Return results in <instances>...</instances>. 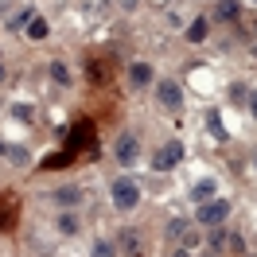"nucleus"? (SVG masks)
Returning <instances> with one entry per match:
<instances>
[{"mask_svg":"<svg viewBox=\"0 0 257 257\" xmlns=\"http://www.w3.org/2000/svg\"><path fill=\"white\" fill-rule=\"evenodd\" d=\"M152 78H156V70H152V63H133V66H128V82H133L137 90H145V86H152Z\"/></svg>","mask_w":257,"mask_h":257,"instance_id":"6","label":"nucleus"},{"mask_svg":"<svg viewBox=\"0 0 257 257\" xmlns=\"http://www.w3.org/2000/svg\"><path fill=\"white\" fill-rule=\"evenodd\" d=\"M214 191H218V183H214V179H199L187 195H191L195 207H203V203H210V199H214Z\"/></svg>","mask_w":257,"mask_h":257,"instance_id":"8","label":"nucleus"},{"mask_svg":"<svg viewBox=\"0 0 257 257\" xmlns=\"http://www.w3.org/2000/svg\"><path fill=\"white\" fill-rule=\"evenodd\" d=\"M121 249L128 257H148L145 253V238H141V230H121Z\"/></svg>","mask_w":257,"mask_h":257,"instance_id":"7","label":"nucleus"},{"mask_svg":"<svg viewBox=\"0 0 257 257\" xmlns=\"http://www.w3.org/2000/svg\"><path fill=\"white\" fill-rule=\"evenodd\" d=\"M230 97H234V101H241V97H249V94H245V86H241V82H234V86H230Z\"/></svg>","mask_w":257,"mask_h":257,"instance_id":"21","label":"nucleus"},{"mask_svg":"<svg viewBox=\"0 0 257 257\" xmlns=\"http://www.w3.org/2000/svg\"><path fill=\"white\" fill-rule=\"evenodd\" d=\"M51 199H55L63 210H70V207H78V203H82V187H55Z\"/></svg>","mask_w":257,"mask_h":257,"instance_id":"9","label":"nucleus"},{"mask_svg":"<svg viewBox=\"0 0 257 257\" xmlns=\"http://www.w3.org/2000/svg\"><path fill=\"white\" fill-rule=\"evenodd\" d=\"M207 128H210V137H214V141H226V128H222V117H218V109H210V113H207Z\"/></svg>","mask_w":257,"mask_h":257,"instance_id":"16","label":"nucleus"},{"mask_svg":"<svg viewBox=\"0 0 257 257\" xmlns=\"http://www.w3.org/2000/svg\"><path fill=\"white\" fill-rule=\"evenodd\" d=\"M20 117V121H32V109H28V105H16V109H12Z\"/></svg>","mask_w":257,"mask_h":257,"instance_id":"22","label":"nucleus"},{"mask_svg":"<svg viewBox=\"0 0 257 257\" xmlns=\"http://www.w3.org/2000/svg\"><path fill=\"white\" fill-rule=\"evenodd\" d=\"M164 234H168V241H179V238H187V234H191V222H187V218H172Z\"/></svg>","mask_w":257,"mask_h":257,"instance_id":"13","label":"nucleus"},{"mask_svg":"<svg viewBox=\"0 0 257 257\" xmlns=\"http://www.w3.org/2000/svg\"><path fill=\"white\" fill-rule=\"evenodd\" d=\"M47 74L55 86H70V66L63 63V59H55V63H47Z\"/></svg>","mask_w":257,"mask_h":257,"instance_id":"10","label":"nucleus"},{"mask_svg":"<svg viewBox=\"0 0 257 257\" xmlns=\"http://www.w3.org/2000/svg\"><path fill=\"white\" fill-rule=\"evenodd\" d=\"M249 113H253V121H257V94H249Z\"/></svg>","mask_w":257,"mask_h":257,"instance_id":"23","label":"nucleus"},{"mask_svg":"<svg viewBox=\"0 0 257 257\" xmlns=\"http://www.w3.org/2000/svg\"><path fill=\"white\" fill-rule=\"evenodd\" d=\"M226 238H230V234H226L222 226H210V234H207V245H210V253L226 249Z\"/></svg>","mask_w":257,"mask_h":257,"instance_id":"15","label":"nucleus"},{"mask_svg":"<svg viewBox=\"0 0 257 257\" xmlns=\"http://www.w3.org/2000/svg\"><path fill=\"white\" fill-rule=\"evenodd\" d=\"M226 214H230V203H226V199H210V203H203V207L195 210V222L210 230V226H222Z\"/></svg>","mask_w":257,"mask_h":257,"instance_id":"2","label":"nucleus"},{"mask_svg":"<svg viewBox=\"0 0 257 257\" xmlns=\"http://www.w3.org/2000/svg\"><path fill=\"white\" fill-rule=\"evenodd\" d=\"M113 156H117V164L133 168L137 156H141V137H137V133H121V137H117V145H113Z\"/></svg>","mask_w":257,"mask_h":257,"instance_id":"3","label":"nucleus"},{"mask_svg":"<svg viewBox=\"0 0 257 257\" xmlns=\"http://www.w3.org/2000/svg\"><path fill=\"white\" fill-rule=\"evenodd\" d=\"M24 35L35 39V43H39V39H47V20H43V16H32V20H28V28H24Z\"/></svg>","mask_w":257,"mask_h":257,"instance_id":"12","label":"nucleus"},{"mask_svg":"<svg viewBox=\"0 0 257 257\" xmlns=\"http://www.w3.org/2000/svg\"><path fill=\"white\" fill-rule=\"evenodd\" d=\"M121 4H125V8H133V4H137V0H121Z\"/></svg>","mask_w":257,"mask_h":257,"instance_id":"25","label":"nucleus"},{"mask_svg":"<svg viewBox=\"0 0 257 257\" xmlns=\"http://www.w3.org/2000/svg\"><path fill=\"white\" fill-rule=\"evenodd\" d=\"M226 245H230V253H245V238H241V234H230Z\"/></svg>","mask_w":257,"mask_h":257,"instance_id":"20","label":"nucleus"},{"mask_svg":"<svg viewBox=\"0 0 257 257\" xmlns=\"http://www.w3.org/2000/svg\"><path fill=\"white\" fill-rule=\"evenodd\" d=\"M203 257H218V253H203Z\"/></svg>","mask_w":257,"mask_h":257,"instance_id":"26","label":"nucleus"},{"mask_svg":"<svg viewBox=\"0 0 257 257\" xmlns=\"http://www.w3.org/2000/svg\"><path fill=\"white\" fill-rule=\"evenodd\" d=\"M214 12H218L222 20H234V16H238V4H234V0H222V4L214 8Z\"/></svg>","mask_w":257,"mask_h":257,"instance_id":"19","label":"nucleus"},{"mask_svg":"<svg viewBox=\"0 0 257 257\" xmlns=\"http://www.w3.org/2000/svg\"><path fill=\"white\" fill-rule=\"evenodd\" d=\"M156 97H160L164 109H179V105H183V90H179L176 82H168V78L156 82Z\"/></svg>","mask_w":257,"mask_h":257,"instance_id":"5","label":"nucleus"},{"mask_svg":"<svg viewBox=\"0 0 257 257\" xmlns=\"http://www.w3.org/2000/svg\"><path fill=\"white\" fill-rule=\"evenodd\" d=\"M4 156H8V160L16 164V168H24V164H28V148H20V145H8V148H4Z\"/></svg>","mask_w":257,"mask_h":257,"instance_id":"17","label":"nucleus"},{"mask_svg":"<svg viewBox=\"0 0 257 257\" xmlns=\"http://www.w3.org/2000/svg\"><path fill=\"white\" fill-rule=\"evenodd\" d=\"M113 207L121 210V214H128V210H137V203H141V187H137V179H128V176H121V179H113Z\"/></svg>","mask_w":257,"mask_h":257,"instance_id":"1","label":"nucleus"},{"mask_svg":"<svg viewBox=\"0 0 257 257\" xmlns=\"http://www.w3.org/2000/svg\"><path fill=\"white\" fill-rule=\"evenodd\" d=\"M179 160H183V145H179V141H168V145L156 148V156H152V168H156V172H172Z\"/></svg>","mask_w":257,"mask_h":257,"instance_id":"4","label":"nucleus"},{"mask_svg":"<svg viewBox=\"0 0 257 257\" xmlns=\"http://www.w3.org/2000/svg\"><path fill=\"white\" fill-rule=\"evenodd\" d=\"M207 32H210V24H207L203 16L187 24V39H191V43H203V39H207Z\"/></svg>","mask_w":257,"mask_h":257,"instance_id":"14","label":"nucleus"},{"mask_svg":"<svg viewBox=\"0 0 257 257\" xmlns=\"http://www.w3.org/2000/svg\"><path fill=\"white\" fill-rule=\"evenodd\" d=\"M253 55H257V47H253Z\"/></svg>","mask_w":257,"mask_h":257,"instance_id":"27","label":"nucleus"},{"mask_svg":"<svg viewBox=\"0 0 257 257\" xmlns=\"http://www.w3.org/2000/svg\"><path fill=\"white\" fill-rule=\"evenodd\" d=\"M90 257H117V249H113V241H94Z\"/></svg>","mask_w":257,"mask_h":257,"instance_id":"18","label":"nucleus"},{"mask_svg":"<svg viewBox=\"0 0 257 257\" xmlns=\"http://www.w3.org/2000/svg\"><path fill=\"white\" fill-rule=\"evenodd\" d=\"M55 230H59L63 238H74V234H78V218H74L70 210H63V214L55 218Z\"/></svg>","mask_w":257,"mask_h":257,"instance_id":"11","label":"nucleus"},{"mask_svg":"<svg viewBox=\"0 0 257 257\" xmlns=\"http://www.w3.org/2000/svg\"><path fill=\"white\" fill-rule=\"evenodd\" d=\"M249 257H257V253H249Z\"/></svg>","mask_w":257,"mask_h":257,"instance_id":"28","label":"nucleus"},{"mask_svg":"<svg viewBox=\"0 0 257 257\" xmlns=\"http://www.w3.org/2000/svg\"><path fill=\"white\" fill-rule=\"evenodd\" d=\"M168 257H187V249H176V253H168Z\"/></svg>","mask_w":257,"mask_h":257,"instance_id":"24","label":"nucleus"}]
</instances>
